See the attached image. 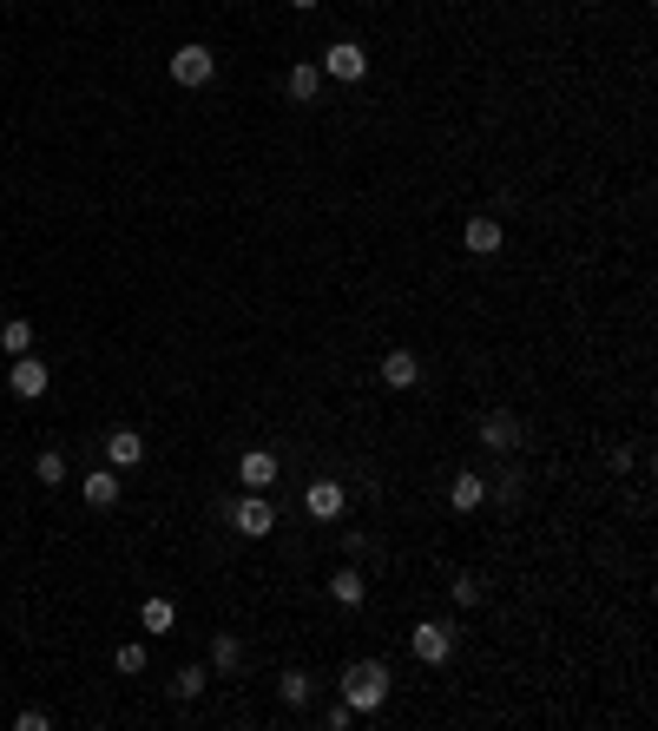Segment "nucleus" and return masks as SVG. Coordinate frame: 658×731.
Instances as JSON below:
<instances>
[{
    "label": "nucleus",
    "instance_id": "obj_11",
    "mask_svg": "<svg viewBox=\"0 0 658 731\" xmlns=\"http://www.w3.org/2000/svg\"><path fill=\"white\" fill-rule=\"evenodd\" d=\"M415 376H422V363H415L408 350H389V356H382V382H389V389H415Z\"/></svg>",
    "mask_w": 658,
    "mask_h": 731
},
{
    "label": "nucleus",
    "instance_id": "obj_16",
    "mask_svg": "<svg viewBox=\"0 0 658 731\" xmlns=\"http://www.w3.org/2000/svg\"><path fill=\"white\" fill-rule=\"evenodd\" d=\"M139 620H145V633H172V626H178V606L172 600H145Z\"/></svg>",
    "mask_w": 658,
    "mask_h": 731
},
{
    "label": "nucleus",
    "instance_id": "obj_6",
    "mask_svg": "<svg viewBox=\"0 0 658 731\" xmlns=\"http://www.w3.org/2000/svg\"><path fill=\"white\" fill-rule=\"evenodd\" d=\"M47 363H40V356H14V369H7V389H14L20 402H40L47 396Z\"/></svg>",
    "mask_w": 658,
    "mask_h": 731
},
{
    "label": "nucleus",
    "instance_id": "obj_2",
    "mask_svg": "<svg viewBox=\"0 0 658 731\" xmlns=\"http://www.w3.org/2000/svg\"><path fill=\"white\" fill-rule=\"evenodd\" d=\"M224 521H231L237 527V534H244V541H264V534H270V527H277V514H270V501H264V494H244V501H237V508H224Z\"/></svg>",
    "mask_w": 658,
    "mask_h": 731
},
{
    "label": "nucleus",
    "instance_id": "obj_15",
    "mask_svg": "<svg viewBox=\"0 0 658 731\" xmlns=\"http://www.w3.org/2000/svg\"><path fill=\"white\" fill-rule=\"evenodd\" d=\"M86 508H119V475H112V468L86 475Z\"/></svg>",
    "mask_w": 658,
    "mask_h": 731
},
{
    "label": "nucleus",
    "instance_id": "obj_25",
    "mask_svg": "<svg viewBox=\"0 0 658 731\" xmlns=\"http://www.w3.org/2000/svg\"><path fill=\"white\" fill-rule=\"evenodd\" d=\"M290 7H297V14H316V7H323V0H290Z\"/></svg>",
    "mask_w": 658,
    "mask_h": 731
},
{
    "label": "nucleus",
    "instance_id": "obj_23",
    "mask_svg": "<svg viewBox=\"0 0 658 731\" xmlns=\"http://www.w3.org/2000/svg\"><path fill=\"white\" fill-rule=\"evenodd\" d=\"M112 666H119V672H145V646H139V639H132V646H119V659H112Z\"/></svg>",
    "mask_w": 658,
    "mask_h": 731
},
{
    "label": "nucleus",
    "instance_id": "obj_8",
    "mask_svg": "<svg viewBox=\"0 0 658 731\" xmlns=\"http://www.w3.org/2000/svg\"><path fill=\"white\" fill-rule=\"evenodd\" d=\"M106 461H112V468H139V461H145V435L139 429H112L106 435Z\"/></svg>",
    "mask_w": 658,
    "mask_h": 731
},
{
    "label": "nucleus",
    "instance_id": "obj_12",
    "mask_svg": "<svg viewBox=\"0 0 658 731\" xmlns=\"http://www.w3.org/2000/svg\"><path fill=\"white\" fill-rule=\"evenodd\" d=\"M481 501H487V481H481V475H455V488H448V508H455V514H474Z\"/></svg>",
    "mask_w": 658,
    "mask_h": 731
},
{
    "label": "nucleus",
    "instance_id": "obj_17",
    "mask_svg": "<svg viewBox=\"0 0 658 731\" xmlns=\"http://www.w3.org/2000/svg\"><path fill=\"white\" fill-rule=\"evenodd\" d=\"M329 593H336L343 606H362V593H369V587H362V573H356V567H343L336 580H329Z\"/></svg>",
    "mask_w": 658,
    "mask_h": 731
},
{
    "label": "nucleus",
    "instance_id": "obj_18",
    "mask_svg": "<svg viewBox=\"0 0 658 731\" xmlns=\"http://www.w3.org/2000/svg\"><path fill=\"white\" fill-rule=\"evenodd\" d=\"M211 666H218V672H237V666H244V646H237V633H218V646H211Z\"/></svg>",
    "mask_w": 658,
    "mask_h": 731
},
{
    "label": "nucleus",
    "instance_id": "obj_5",
    "mask_svg": "<svg viewBox=\"0 0 658 731\" xmlns=\"http://www.w3.org/2000/svg\"><path fill=\"white\" fill-rule=\"evenodd\" d=\"M323 73H329V80H343V86H356L362 73H369V53H362L356 40H336V47L323 53Z\"/></svg>",
    "mask_w": 658,
    "mask_h": 731
},
{
    "label": "nucleus",
    "instance_id": "obj_10",
    "mask_svg": "<svg viewBox=\"0 0 658 731\" xmlns=\"http://www.w3.org/2000/svg\"><path fill=\"white\" fill-rule=\"evenodd\" d=\"M237 475H244V488H257V494H264L270 481H277V455H270V448H251V455L237 461Z\"/></svg>",
    "mask_w": 658,
    "mask_h": 731
},
{
    "label": "nucleus",
    "instance_id": "obj_20",
    "mask_svg": "<svg viewBox=\"0 0 658 731\" xmlns=\"http://www.w3.org/2000/svg\"><path fill=\"white\" fill-rule=\"evenodd\" d=\"M204 685H211V672H204V666H185V672L172 679V699H198Z\"/></svg>",
    "mask_w": 658,
    "mask_h": 731
},
{
    "label": "nucleus",
    "instance_id": "obj_1",
    "mask_svg": "<svg viewBox=\"0 0 658 731\" xmlns=\"http://www.w3.org/2000/svg\"><path fill=\"white\" fill-rule=\"evenodd\" d=\"M382 699H389V666H382V659H362V666L343 672V705L349 712H382Z\"/></svg>",
    "mask_w": 658,
    "mask_h": 731
},
{
    "label": "nucleus",
    "instance_id": "obj_13",
    "mask_svg": "<svg viewBox=\"0 0 658 731\" xmlns=\"http://www.w3.org/2000/svg\"><path fill=\"white\" fill-rule=\"evenodd\" d=\"M481 442L494 448V455H507V448L520 442V422H514V415H487V422H481Z\"/></svg>",
    "mask_w": 658,
    "mask_h": 731
},
{
    "label": "nucleus",
    "instance_id": "obj_9",
    "mask_svg": "<svg viewBox=\"0 0 658 731\" xmlns=\"http://www.w3.org/2000/svg\"><path fill=\"white\" fill-rule=\"evenodd\" d=\"M303 508H310L316 521H336V514H343V481H310Z\"/></svg>",
    "mask_w": 658,
    "mask_h": 731
},
{
    "label": "nucleus",
    "instance_id": "obj_7",
    "mask_svg": "<svg viewBox=\"0 0 658 731\" xmlns=\"http://www.w3.org/2000/svg\"><path fill=\"white\" fill-rule=\"evenodd\" d=\"M501 238H507L501 218H468V224H461V244H468L474 257H494V251H501Z\"/></svg>",
    "mask_w": 658,
    "mask_h": 731
},
{
    "label": "nucleus",
    "instance_id": "obj_19",
    "mask_svg": "<svg viewBox=\"0 0 658 731\" xmlns=\"http://www.w3.org/2000/svg\"><path fill=\"white\" fill-rule=\"evenodd\" d=\"M0 343H7V356H27V350H33V323H27V317H14L7 330H0Z\"/></svg>",
    "mask_w": 658,
    "mask_h": 731
},
{
    "label": "nucleus",
    "instance_id": "obj_3",
    "mask_svg": "<svg viewBox=\"0 0 658 731\" xmlns=\"http://www.w3.org/2000/svg\"><path fill=\"white\" fill-rule=\"evenodd\" d=\"M211 73H218V53L198 47V40L172 53V80H178V86H211Z\"/></svg>",
    "mask_w": 658,
    "mask_h": 731
},
{
    "label": "nucleus",
    "instance_id": "obj_21",
    "mask_svg": "<svg viewBox=\"0 0 658 731\" xmlns=\"http://www.w3.org/2000/svg\"><path fill=\"white\" fill-rule=\"evenodd\" d=\"M33 475H40V488H60V481H66V455H60V448H47Z\"/></svg>",
    "mask_w": 658,
    "mask_h": 731
},
{
    "label": "nucleus",
    "instance_id": "obj_24",
    "mask_svg": "<svg viewBox=\"0 0 658 731\" xmlns=\"http://www.w3.org/2000/svg\"><path fill=\"white\" fill-rule=\"evenodd\" d=\"M448 593H455V606H474V600H481V587H474V580H455Z\"/></svg>",
    "mask_w": 658,
    "mask_h": 731
},
{
    "label": "nucleus",
    "instance_id": "obj_4",
    "mask_svg": "<svg viewBox=\"0 0 658 731\" xmlns=\"http://www.w3.org/2000/svg\"><path fill=\"white\" fill-rule=\"evenodd\" d=\"M408 652H415L422 666H441V659L455 652V633H448V626H441V620H422V626H415V633H408Z\"/></svg>",
    "mask_w": 658,
    "mask_h": 731
},
{
    "label": "nucleus",
    "instance_id": "obj_22",
    "mask_svg": "<svg viewBox=\"0 0 658 731\" xmlns=\"http://www.w3.org/2000/svg\"><path fill=\"white\" fill-rule=\"evenodd\" d=\"M310 699V679L303 672H283V705H303Z\"/></svg>",
    "mask_w": 658,
    "mask_h": 731
},
{
    "label": "nucleus",
    "instance_id": "obj_14",
    "mask_svg": "<svg viewBox=\"0 0 658 731\" xmlns=\"http://www.w3.org/2000/svg\"><path fill=\"white\" fill-rule=\"evenodd\" d=\"M316 86H323V66H290V80H283V93L297 99V106H310Z\"/></svg>",
    "mask_w": 658,
    "mask_h": 731
}]
</instances>
